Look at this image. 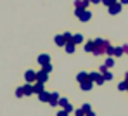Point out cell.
I'll return each instance as SVG.
<instances>
[{"instance_id":"cell-1","label":"cell","mask_w":128,"mask_h":116,"mask_svg":"<svg viewBox=\"0 0 128 116\" xmlns=\"http://www.w3.org/2000/svg\"><path fill=\"white\" fill-rule=\"evenodd\" d=\"M120 9H121V5H120V4H114V5L111 4V7H109V12H111V14H116V12H120Z\"/></svg>"},{"instance_id":"cell-2","label":"cell","mask_w":128,"mask_h":116,"mask_svg":"<svg viewBox=\"0 0 128 116\" xmlns=\"http://www.w3.org/2000/svg\"><path fill=\"white\" fill-rule=\"evenodd\" d=\"M48 62V56H40V64H47Z\"/></svg>"},{"instance_id":"cell-3","label":"cell","mask_w":128,"mask_h":116,"mask_svg":"<svg viewBox=\"0 0 128 116\" xmlns=\"http://www.w3.org/2000/svg\"><path fill=\"white\" fill-rule=\"evenodd\" d=\"M56 42H57V45H64V36H57Z\"/></svg>"},{"instance_id":"cell-4","label":"cell","mask_w":128,"mask_h":116,"mask_svg":"<svg viewBox=\"0 0 128 116\" xmlns=\"http://www.w3.org/2000/svg\"><path fill=\"white\" fill-rule=\"evenodd\" d=\"M90 87H92V83H90V82H85V83L82 85V88H83V90H88Z\"/></svg>"},{"instance_id":"cell-5","label":"cell","mask_w":128,"mask_h":116,"mask_svg":"<svg viewBox=\"0 0 128 116\" xmlns=\"http://www.w3.org/2000/svg\"><path fill=\"white\" fill-rule=\"evenodd\" d=\"M35 78V73H26V80H33Z\"/></svg>"},{"instance_id":"cell-6","label":"cell","mask_w":128,"mask_h":116,"mask_svg":"<svg viewBox=\"0 0 128 116\" xmlns=\"http://www.w3.org/2000/svg\"><path fill=\"white\" fill-rule=\"evenodd\" d=\"M40 97H42V100H48V97H50V95H48V94H42Z\"/></svg>"},{"instance_id":"cell-7","label":"cell","mask_w":128,"mask_h":116,"mask_svg":"<svg viewBox=\"0 0 128 116\" xmlns=\"http://www.w3.org/2000/svg\"><path fill=\"white\" fill-rule=\"evenodd\" d=\"M35 90H36V92H42V83H38V85L35 87Z\"/></svg>"},{"instance_id":"cell-8","label":"cell","mask_w":128,"mask_h":116,"mask_svg":"<svg viewBox=\"0 0 128 116\" xmlns=\"http://www.w3.org/2000/svg\"><path fill=\"white\" fill-rule=\"evenodd\" d=\"M24 92H26V94H31V92H33V88H30V87H26V88H24Z\"/></svg>"},{"instance_id":"cell-9","label":"cell","mask_w":128,"mask_h":116,"mask_svg":"<svg viewBox=\"0 0 128 116\" xmlns=\"http://www.w3.org/2000/svg\"><path fill=\"white\" fill-rule=\"evenodd\" d=\"M112 2H116V0H104V4H106V5H111Z\"/></svg>"},{"instance_id":"cell-10","label":"cell","mask_w":128,"mask_h":116,"mask_svg":"<svg viewBox=\"0 0 128 116\" xmlns=\"http://www.w3.org/2000/svg\"><path fill=\"white\" fill-rule=\"evenodd\" d=\"M74 50V45H68V52H73Z\"/></svg>"},{"instance_id":"cell-11","label":"cell","mask_w":128,"mask_h":116,"mask_svg":"<svg viewBox=\"0 0 128 116\" xmlns=\"http://www.w3.org/2000/svg\"><path fill=\"white\" fill-rule=\"evenodd\" d=\"M121 2H123V4H128V0H121Z\"/></svg>"}]
</instances>
